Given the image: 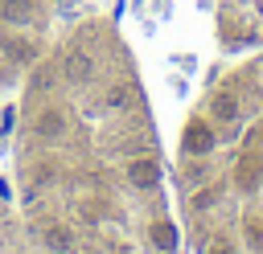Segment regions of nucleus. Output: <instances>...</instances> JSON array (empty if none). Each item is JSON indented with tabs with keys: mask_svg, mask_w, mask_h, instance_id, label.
Returning a JSON list of instances; mask_svg holds the SVG:
<instances>
[{
	"mask_svg": "<svg viewBox=\"0 0 263 254\" xmlns=\"http://www.w3.org/2000/svg\"><path fill=\"white\" fill-rule=\"evenodd\" d=\"M214 127L210 123H201V119H189V127H185V139H181V147L189 152V156H205V152H214Z\"/></svg>",
	"mask_w": 263,
	"mask_h": 254,
	"instance_id": "1",
	"label": "nucleus"
},
{
	"mask_svg": "<svg viewBox=\"0 0 263 254\" xmlns=\"http://www.w3.org/2000/svg\"><path fill=\"white\" fill-rule=\"evenodd\" d=\"M0 49H4V61H12V66H33V61H37V45H33L29 37L4 33V37H0Z\"/></svg>",
	"mask_w": 263,
	"mask_h": 254,
	"instance_id": "2",
	"label": "nucleus"
},
{
	"mask_svg": "<svg viewBox=\"0 0 263 254\" xmlns=\"http://www.w3.org/2000/svg\"><path fill=\"white\" fill-rule=\"evenodd\" d=\"M62 78H66L70 86L90 82V78H95V57H90V53H82V49L66 53V61H62Z\"/></svg>",
	"mask_w": 263,
	"mask_h": 254,
	"instance_id": "3",
	"label": "nucleus"
},
{
	"mask_svg": "<svg viewBox=\"0 0 263 254\" xmlns=\"http://www.w3.org/2000/svg\"><path fill=\"white\" fill-rule=\"evenodd\" d=\"M66 127H70V119H66L62 107H45V111H37V119H33V131H37L41 139H62Z\"/></svg>",
	"mask_w": 263,
	"mask_h": 254,
	"instance_id": "4",
	"label": "nucleus"
},
{
	"mask_svg": "<svg viewBox=\"0 0 263 254\" xmlns=\"http://www.w3.org/2000/svg\"><path fill=\"white\" fill-rule=\"evenodd\" d=\"M259 180H263V160L251 156V152L238 156V164H234V184H238V193H255Z\"/></svg>",
	"mask_w": 263,
	"mask_h": 254,
	"instance_id": "5",
	"label": "nucleus"
},
{
	"mask_svg": "<svg viewBox=\"0 0 263 254\" xmlns=\"http://www.w3.org/2000/svg\"><path fill=\"white\" fill-rule=\"evenodd\" d=\"M41 242H45L49 254H70V250H74V229H70L66 221H45Z\"/></svg>",
	"mask_w": 263,
	"mask_h": 254,
	"instance_id": "6",
	"label": "nucleus"
},
{
	"mask_svg": "<svg viewBox=\"0 0 263 254\" xmlns=\"http://www.w3.org/2000/svg\"><path fill=\"white\" fill-rule=\"evenodd\" d=\"M127 180H132L136 188H156V180H160V164H156L152 156H136V160L127 164Z\"/></svg>",
	"mask_w": 263,
	"mask_h": 254,
	"instance_id": "7",
	"label": "nucleus"
},
{
	"mask_svg": "<svg viewBox=\"0 0 263 254\" xmlns=\"http://www.w3.org/2000/svg\"><path fill=\"white\" fill-rule=\"evenodd\" d=\"M0 20L4 25H29L33 20V0H0Z\"/></svg>",
	"mask_w": 263,
	"mask_h": 254,
	"instance_id": "8",
	"label": "nucleus"
},
{
	"mask_svg": "<svg viewBox=\"0 0 263 254\" xmlns=\"http://www.w3.org/2000/svg\"><path fill=\"white\" fill-rule=\"evenodd\" d=\"M210 115H214L218 123H234V119H238V98H234V94H214Z\"/></svg>",
	"mask_w": 263,
	"mask_h": 254,
	"instance_id": "9",
	"label": "nucleus"
},
{
	"mask_svg": "<svg viewBox=\"0 0 263 254\" xmlns=\"http://www.w3.org/2000/svg\"><path fill=\"white\" fill-rule=\"evenodd\" d=\"M53 176H58V168H53L49 160H37V164H29V168H25V180H29V188H33V193H37V188H45Z\"/></svg>",
	"mask_w": 263,
	"mask_h": 254,
	"instance_id": "10",
	"label": "nucleus"
},
{
	"mask_svg": "<svg viewBox=\"0 0 263 254\" xmlns=\"http://www.w3.org/2000/svg\"><path fill=\"white\" fill-rule=\"evenodd\" d=\"M148 234H152V242H156V250H177V229H173V221H152L148 225Z\"/></svg>",
	"mask_w": 263,
	"mask_h": 254,
	"instance_id": "11",
	"label": "nucleus"
},
{
	"mask_svg": "<svg viewBox=\"0 0 263 254\" xmlns=\"http://www.w3.org/2000/svg\"><path fill=\"white\" fill-rule=\"evenodd\" d=\"M53 78H58V74H53V66H49V61H37V66H33V74H29V90H33V94H45V90L53 86Z\"/></svg>",
	"mask_w": 263,
	"mask_h": 254,
	"instance_id": "12",
	"label": "nucleus"
},
{
	"mask_svg": "<svg viewBox=\"0 0 263 254\" xmlns=\"http://www.w3.org/2000/svg\"><path fill=\"white\" fill-rule=\"evenodd\" d=\"M218 197H222V188H218V184H205V188H197L193 209H210V205H218Z\"/></svg>",
	"mask_w": 263,
	"mask_h": 254,
	"instance_id": "13",
	"label": "nucleus"
},
{
	"mask_svg": "<svg viewBox=\"0 0 263 254\" xmlns=\"http://www.w3.org/2000/svg\"><path fill=\"white\" fill-rule=\"evenodd\" d=\"M242 229H247V242H251L255 250H263V217H247Z\"/></svg>",
	"mask_w": 263,
	"mask_h": 254,
	"instance_id": "14",
	"label": "nucleus"
},
{
	"mask_svg": "<svg viewBox=\"0 0 263 254\" xmlns=\"http://www.w3.org/2000/svg\"><path fill=\"white\" fill-rule=\"evenodd\" d=\"M127 102V86H111L107 90V107H123Z\"/></svg>",
	"mask_w": 263,
	"mask_h": 254,
	"instance_id": "15",
	"label": "nucleus"
},
{
	"mask_svg": "<svg viewBox=\"0 0 263 254\" xmlns=\"http://www.w3.org/2000/svg\"><path fill=\"white\" fill-rule=\"evenodd\" d=\"M205 254H234V246H230L226 238H214V242L205 246Z\"/></svg>",
	"mask_w": 263,
	"mask_h": 254,
	"instance_id": "16",
	"label": "nucleus"
}]
</instances>
